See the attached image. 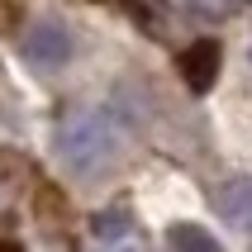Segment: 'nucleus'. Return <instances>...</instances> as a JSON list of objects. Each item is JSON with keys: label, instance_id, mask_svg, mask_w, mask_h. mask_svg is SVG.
<instances>
[{"label": "nucleus", "instance_id": "f257e3e1", "mask_svg": "<svg viewBox=\"0 0 252 252\" xmlns=\"http://www.w3.org/2000/svg\"><path fill=\"white\" fill-rule=\"evenodd\" d=\"M57 148H62V162L76 176H100L119 157V124L105 110H81V114H71L67 124H62Z\"/></svg>", "mask_w": 252, "mask_h": 252}, {"label": "nucleus", "instance_id": "f03ea898", "mask_svg": "<svg viewBox=\"0 0 252 252\" xmlns=\"http://www.w3.org/2000/svg\"><path fill=\"white\" fill-rule=\"evenodd\" d=\"M24 57L38 71H57L71 57V33L57 19H33V29L24 33Z\"/></svg>", "mask_w": 252, "mask_h": 252}, {"label": "nucleus", "instance_id": "7ed1b4c3", "mask_svg": "<svg viewBox=\"0 0 252 252\" xmlns=\"http://www.w3.org/2000/svg\"><path fill=\"white\" fill-rule=\"evenodd\" d=\"M219 62H224V57H219V43H214V38H200V43H190V48L181 53L176 67H181V81L190 86L195 95H205V91L219 81Z\"/></svg>", "mask_w": 252, "mask_h": 252}, {"label": "nucleus", "instance_id": "20e7f679", "mask_svg": "<svg viewBox=\"0 0 252 252\" xmlns=\"http://www.w3.org/2000/svg\"><path fill=\"white\" fill-rule=\"evenodd\" d=\"M219 210L233 228L252 233V176H238V181L224 186V195H219Z\"/></svg>", "mask_w": 252, "mask_h": 252}, {"label": "nucleus", "instance_id": "39448f33", "mask_svg": "<svg viewBox=\"0 0 252 252\" xmlns=\"http://www.w3.org/2000/svg\"><path fill=\"white\" fill-rule=\"evenodd\" d=\"M167 243H171V252H219L214 233H205L200 224H171Z\"/></svg>", "mask_w": 252, "mask_h": 252}, {"label": "nucleus", "instance_id": "423d86ee", "mask_svg": "<svg viewBox=\"0 0 252 252\" xmlns=\"http://www.w3.org/2000/svg\"><path fill=\"white\" fill-rule=\"evenodd\" d=\"M200 14H214V19H224V14H233V10H243V5H252V0H190Z\"/></svg>", "mask_w": 252, "mask_h": 252}]
</instances>
